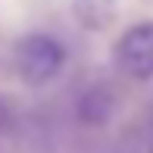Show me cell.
Masks as SVG:
<instances>
[{
  "mask_svg": "<svg viewBox=\"0 0 153 153\" xmlns=\"http://www.w3.org/2000/svg\"><path fill=\"white\" fill-rule=\"evenodd\" d=\"M150 116H153V106H150Z\"/></svg>",
  "mask_w": 153,
  "mask_h": 153,
  "instance_id": "8992f818",
  "label": "cell"
},
{
  "mask_svg": "<svg viewBox=\"0 0 153 153\" xmlns=\"http://www.w3.org/2000/svg\"><path fill=\"white\" fill-rule=\"evenodd\" d=\"M13 119H16V109H13L10 97H0V131H6V128H10Z\"/></svg>",
  "mask_w": 153,
  "mask_h": 153,
  "instance_id": "5b68a950",
  "label": "cell"
},
{
  "mask_svg": "<svg viewBox=\"0 0 153 153\" xmlns=\"http://www.w3.org/2000/svg\"><path fill=\"white\" fill-rule=\"evenodd\" d=\"M66 66V47L53 34L34 31L16 44V72L25 85H47Z\"/></svg>",
  "mask_w": 153,
  "mask_h": 153,
  "instance_id": "6da1fadb",
  "label": "cell"
},
{
  "mask_svg": "<svg viewBox=\"0 0 153 153\" xmlns=\"http://www.w3.org/2000/svg\"><path fill=\"white\" fill-rule=\"evenodd\" d=\"M72 16L81 28L103 31L116 22V0H72Z\"/></svg>",
  "mask_w": 153,
  "mask_h": 153,
  "instance_id": "277c9868",
  "label": "cell"
},
{
  "mask_svg": "<svg viewBox=\"0 0 153 153\" xmlns=\"http://www.w3.org/2000/svg\"><path fill=\"white\" fill-rule=\"evenodd\" d=\"M116 106H119V97L109 85H94L88 88L85 94L78 97V122L81 125H91V128H100L116 116Z\"/></svg>",
  "mask_w": 153,
  "mask_h": 153,
  "instance_id": "3957f363",
  "label": "cell"
},
{
  "mask_svg": "<svg viewBox=\"0 0 153 153\" xmlns=\"http://www.w3.org/2000/svg\"><path fill=\"white\" fill-rule=\"evenodd\" d=\"M116 66L128 78H153V22H137L116 44Z\"/></svg>",
  "mask_w": 153,
  "mask_h": 153,
  "instance_id": "7a4b0ae2",
  "label": "cell"
}]
</instances>
